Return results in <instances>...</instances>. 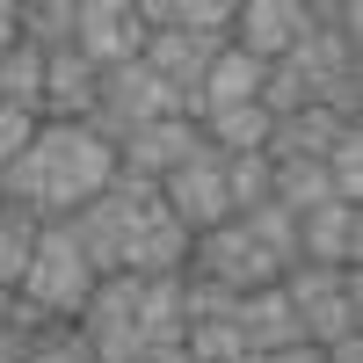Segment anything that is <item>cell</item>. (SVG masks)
Instances as JSON below:
<instances>
[{
    "label": "cell",
    "mask_w": 363,
    "mask_h": 363,
    "mask_svg": "<svg viewBox=\"0 0 363 363\" xmlns=\"http://www.w3.org/2000/svg\"><path fill=\"white\" fill-rule=\"evenodd\" d=\"M269 131H277V124H269V116H262L255 102H240V109H218V116L203 124V138L218 145L225 160H233V153H262V145H269Z\"/></svg>",
    "instance_id": "obj_18"
},
{
    "label": "cell",
    "mask_w": 363,
    "mask_h": 363,
    "mask_svg": "<svg viewBox=\"0 0 363 363\" xmlns=\"http://www.w3.org/2000/svg\"><path fill=\"white\" fill-rule=\"evenodd\" d=\"M73 51L87 58L95 73H116L145 58V22L131 0H80V29H73Z\"/></svg>",
    "instance_id": "obj_4"
},
{
    "label": "cell",
    "mask_w": 363,
    "mask_h": 363,
    "mask_svg": "<svg viewBox=\"0 0 363 363\" xmlns=\"http://www.w3.org/2000/svg\"><path fill=\"white\" fill-rule=\"evenodd\" d=\"M225 44L218 37H189V29H160V37H145V66H153L167 87H203V73H211V58H218Z\"/></svg>",
    "instance_id": "obj_13"
},
{
    "label": "cell",
    "mask_w": 363,
    "mask_h": 363,
    "mask_svg": "<svg viewBox=\"0 0 363 363\" xmlns=\"http://www.w3.org/2000/svg\"><path fill=\"white\" fill-rule=\"evenodd\" d=\"M240 225H247V240H255V247L277 262V269H298V218H291L284 203H255Z\"/></svg>",
    "instance_id": "obj_19"
},
{
    "label": "cell",
    "mask_w": 363,
    "mask_h": 363,
    "mask_svg": "<svg viewBox=\"0 0 363 363\" xmlns=\"http://www.w3.org/2000/svg\"><path fill=\"white\" fill-rule=\"evenodd\" d=\"M73 29H80V0L22 8V44H37V51H73Z\"/></svg>",
    "instance_id": "obj_20"
},
{
    "label": "cell",
    "mask_w": 363,
    "mask_h": 363,
    "mask_svg": "<svg viewBox=\"0 0 363 363\" xmlns=\"http://www.w3.org/2000/svg\"><path fill=\"white\" fill-rule=\"evenodd\" d=\"M37 233H44L37 211L0 203V291H22V269H29V255H37Z\"/></svg>",
    "instance_id": "obj_17"
},
{
    "label": "cell",
    "mask_w": 363,
    "mask_h": 363,
    "mask_svg": "<svg viewBox=\"0 0 363 363\" xmlns=\"http://www.w3.org/2000/svg\"><path fill=\"white\" fill-rule=\"evenodd\" d=\"M22 306H37L44 320H58V313H87V298H95V269H87V255L73 247V233L66 225H44L37 233V255H29V269H22Z\"/></svg>",
    "instance_id": "obj_3"
},
{
    "label": "cell",
    "mask_w": 363,
    "mask_h": 363,
    "mask_svg": "<svg viewBox=\"0 0 363 363\" xmlns=\"http://www.w3.org/2000/svg\"><path fill=\"white\" fill-rule=\"evenodd\" d=\"M225 203H233V218H247L255 203H269V160L262 153H233L225 160Z\"/></svg>",
    "instance_id": "obj_22"
},
{
    "label": "cell",
    "mask_w": 363,
    "mask_h": 363,
    "mask_svg": "<svg viewBox=\"0 0 363 363\" xmlns=\"http://www.w3.org/2000/svg\"><path fill=\"white\" fill-rule=\"evenodd\" d=\"M160 203H167L189 233L225 225V218H233V203H225V153H218V145H203L196 160H182V167L160 182Z\"/></svg>",
    "instance_id": "obj_5"
},
{
    "label": "cell",
    "mask_w": 363,
    "mask_h": 363,
    "mask_svg": "<svg viewBox=\"0 0 363 363\" xmlns=\"http://www.w3.org/2000/svg\"><path fill=\"white\" fill-rule=\"evenodd\" d=\"M167 116H182V87H167L153 66H145V58H131V66L102 73L87 131H95V138H109V145H124V138H138V131L167 124Z\"/></svg>",
    "instance_id": "obj_2"
},
{
    "label": "cell",
    "mask_w": 363,
    "mask_h": 363,
    "mask_svg": "<svg viewBox=\"0 0 363 363\" xmlns=\"http://www.w3.org/2000/svg\"><path fill=\"white\" fill-rule=\"evenodd\" d=\"M182 349H189V363H247V342H240L233 320H196L182 335Z\"/></svg>",
    "instance_id": "obj_21"
},
{
    "label": "cell",
    "mask_w": 363,
    "mask_h": 363,
    "mask_svg": "<svg viewBox=\"0 0 363 363\" xmlns=\"http://www.w3.org/2000/svg\"><path fill=\"white\" fill-rule=\"evenodd\" d=\"M189 247H196V233L182 225L167 203H153L131 225V240H124V269L131 277H182V269H189Z\"/></svg>",
    "instance_id": "obj_9"
},
{
    "label": "cell",
    "mask_w": 363,
    "mask_h": 363,
    "mask_svg": "<svg viewBox=\"0 0 363 363\" xmlns=\"http://www.w3.org/2000/svg\"><path fill=\"white\" fill-rule=\"evenodd\" d=\"M298 262L356 269L363 262V203H320L313 218H298Z\"/></svg>",
    "instance_id": "obj_10"
},
{
    "label": "cell",
    "mask_w": 363,
    "mask_h": 363,
    "mask_svg": "<svg viewBox=\"0 0 363 363\" xmlns=\"http://www.w3.org/2000/svg\"><path fill=\"white\" fill-rule=\"evenodd\" d=\"M95 87H102V73L80 51H51L44 58V124H87L95 116Z\"/></svg>",
    "instance_id": "obj_12"
},
{
    "label": "cell",
    "mask_w": 363,
    "mask_h": 363,
    "mask_svg": "<svg viewBox=\"0 0 363 363\" xmlns=\"http://www.w3.org/2000/svg\"><path fill=\"white\" fill-rule=\"evenodd\" d=\"M203 145H211V138H203L196 124L167 116V124H153V131H138V138H124V145H116V167H124V174H145V182H167L182 160H196Z\"/></svg>",
    "instance_id": "obj_11"
},
{
    "label": "cell",
    "mask_w": 363,
    "mask_h": 363,
    "mask_svg": "<svg viewBox=\"0 0 363 363\" xmlns=\"http://www.w3.org/2000/svg\"><path fill=\"white\" fill-rule=\"evenodd\" d=\"M22 44V8H15V0H0V58H8Z\"/></svg>",
    "instance_id": "obj_25"
},
{
    "label": "cell",
    "mask_w": 363,
    "mask_h": 363,
    "mask_svg": "<svg viewBox=\"0 0 363 363\" xmlns=\"http://www.w3.org/2000/svg\"><path fill=\"white\" fill-rule=\"evenodd\" d=\"M189 255H196V277L225 284V291H262V284H277V277H284V269L247 240V225H240V218L196 233V247H189Z\"/></svg>",
    "instance_id": "obj_6"
},
{
    "label": "cell",
    "mask_w": 363,
    "mask_h": 363,
    "mask_svg": "<svg viewBox=\"0 0 363 363\" xmlns=\"http://www.w3.org/2000/svg\"><path fill=\"white\" fill-rule=\"evenodd\" d=\"M327 182H335V203H363V131L349 124L327 153Z\"/></svg>",
    "instance_id": "obj_23"
},
{
    "label": "cell",
    "mask_w": 363,
    "mask_h": 363,
    "mask_svg": "<svg viewBox=\"0 0 363 363\" xmlns=\"http://www.w3.org/2000/svg\"><path fill=\"white\" fill-rule=\"evenodd\" d=\"M306 29H313V22H306V0H240V15H233V51L277 66Z\"/></svg>",
    "instance_id": "obj_7"
},
{
    "label": "cell",
    "mask_w": 363,
    "mask_h": 363,
    "mask_svg": "<svg viewBox=\"0 0 363 363\" xmlns=\"http://www.w3.org/2000/svg\"><path fill=\"white\" fill-rule=\"evenodd\" d=\"M298 320H306V342L313 349H335V342L363 335V277L349 269V284L327 291V298H313V306H298Z\"/></svg>",
    "instance_id": "obj_14"
},
{
    "label": "cell",
    "mask_w": 363,
    "mask_h": 363,
    "mask_svg": "<svg viewBox=\"0 0 363 363\" xmlns=\"http://www.w3.org/2000/svg\"><path fill=\"white\" fill-rule=\"evenodd\" d=\"M44 58L51 51H37V44H15L8 58H0V102L8 109H29L44 124Z\"/></svg>",
    "instance_id": "obj_16"
},
{
    "label": "cell",
    "mask_w": 363,
    "mask_h": 363,
    "mask_svg": "<svg viewBox=\"0 0 363 363\" xmlns=\"http://www.w3.org/2000/svg\"><path fill=\"white\" fill-rule=\"evenodd\" d=\"M29 138H37V116L0 102V167H8V160H22V153H29Z\"/></svg>",
    "instance_id": "obj_24"
},
{
    "label": "cell",
    "mask_w": 363,
    "mask_h": 363,
    "mask_svg": "<svg viewBox=\"0 0 363 363\" xmlns=\"http://www.w3.org/2000/svg\"><path fill=\"white\" fill-rule=\"evenodd\" d=\"M233 327H240V342H247V356H277V349H298V342H306V320H298V306L284 298V284L240 291Z\"/></svg>",
    "instance_id": "obj_8"
},
{
    "label": "cell",
    "mask_w": 363,
    "mask_h": 363,
    "mask_svg": "<svg viewBox=\"0 0 363 363\" xmlns=\"http://www.w3.org/2000/svg\"><path fill=\"white\" fill-rule=\"evenodd\" d=\"M269 203H284L291 218H313L320 203H335L327 160H269Z\"/></svg>",
    "instance_id": "obj_15"
},
{
    "label": "cell",
    "mask_w": 363,
    "mask_h": 363,
    "mask_svg": "<svg viewBox=\"0 0 363 363\" xmlns=\"http://www.w3.org/2000/svg\"><path fill=\"white\" fill-rule=\"evenodd\" d=\"M247 363H327L313 342H298V349H277V356H247Z\"/></svg>",
    "instance_id": "obj_26"
},
{
    "label": "cell",
    "mask_w": 363,
    "mask_h": 363,
    "mask_svg": "<svg viewBox=\"0 0 363 363\" xmlns=\"http://www.w3.org/2000/svg\"><path fill=\"white\" fill-rule=\"evenodd\" d=\"M29 153H37V167H44V203H37L44 225L87 211V203H95L109 182H116V145L95 138L87 124H37Z\"/></svg>",
    "instance_id": "obj_1"
}]
</instances>
